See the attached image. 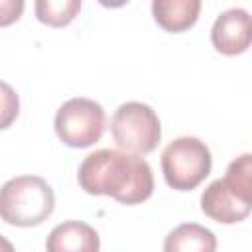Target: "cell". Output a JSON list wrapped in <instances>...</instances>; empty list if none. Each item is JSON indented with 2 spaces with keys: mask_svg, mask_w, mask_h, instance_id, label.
I'll return each mask as SVG.
<instances>
[{
  "mask_svg": "<svg viewBox=\"0 0 252 252\" xmlns=\"http://www.w3.org/2000/svg\"><path fill=\"white\" fill-rule=\"evenodd\" d=\"M79 187L89 195L112 197L122 205H140L154 195L150 163L122 150H96L89 154L77 171Z\"/></svg>",
  "mask_w": 252,
  "mask_h": 252,
  "instance_id": "obj_1",
  "label": "cell"
},
{
  "mask_svg": "<svg viewBox=\"0 0 252 252\" xmlns=\"http://www.w3.org/2000/svg\"><path fill=\"white\" fill-rule=\"evenodd\" d=\"M201 211L215 222L236 224L252 213V154L236 156L201 195Z\"/></svg>",
  "mask_w": 252,
  "mask_h": 252,
  "instance_id": "obj_2",
  "label": "cell"
},
{
  "mask_svg": "<svg viewBox=\"0 0 252 252\" xmlns=\"http://www.w3.org/2000/svg\"><path fill=\"white\" fill-rule=\"evenodd\" d=\"M53 209L55 193L39 175H18L2 185L0 217L10 226H39L53 215Z\"/></svg>",
  "mask_w": 252,
  "mask_h": 252,
  "instance_id": "obj_3",
  "label": "cell"
},
{
  "mask_svg": "<svg viewBox=\"0 0 252 252\" xmlns=\"http://www.w3.org/2000/svg\"><path fill=\"white\" fill-rule=\"evenodd\" d=\"M213 156L209 146L195 136H181L161 152L165 183L175 191H193L211 173Z\"/></svg>",
  "mask_w": 252,
  "mask_h": 252,
  "instance_id": "obj_4",
  "label": "cell"
},
{
  "mask_svg": "<svg viewBox=\"0 0 252 252\" xmlns=\"http://www.w3.org/2000/svg\"><path fill=\"white\" fill-rule=\"evenodd\" d=\"M110 134L122 152L146 156L152 154L161 140V122L150 104L130 100L114 110Z\"/></svg>",
  "mask_w": 252,
  "mask_h": 252,
  "instance_id": "obj_5",
  "label": "cell"
},
{
  "mask_svg": "<svg viewBox=\"0 0 252 252\" xmlns=\"http://www.w3.org/2000/svg\"><path fill=\"white\" fill-rule=\"evenodd\" d=\"M106 126V114L100 102L87 96H73L65 100L53 118L57 138L75 150L94 146Z\"/></svg>",
  "mask_w": 252,
  "mask_h": 252,
  "instance_id": "obj_6",
  "label": "cell"
},
{
  "mask_svg": "<svg viewBox=\"0 0 252 252\" xmlns=\"http://www.w3.org/2000/svg\"><path fill=\"white\" fill-rule=\"evenodd\" d=\"M211 43L220 55H240L252 45V14L244 8L220 12L211 28Z\"/></svg>",
  "mask_w": 252,
  "mask_h": 252,
  "instance_id": "obj_7",
  "label": "cell"
},
{
  "mask_svg": "<svg viewBox=\"0 0 252 252\" xmlns=\"http://www.w3.org/2000/svg\"><path fill=\"white\" fill-rule=\"evenodd\" d=\"M100 236L85 220H63L51 228L45 252H98Z\"/></svg>",
  "mask_w": 252,
  "mask_h": 252,
  "instance_id": "obj_8",
  "label": "cell"
},
{
  "mask_svg": "<svg viewBox=\"0 0 252 252\" xmlns=\"http://www.w3.org/2000/svg\"><path fill=\"white\" fill-rule=\"evenodd\" d=\"M201 12L199 0H154V22L169 33H181L195 26Z\"/></svg>",
  "mask_w": 252,
  "mask_h": 252,
  "instance_id": "obj_9",
  "label": "cell"
},
{
  "mask_svg": "<svg viewBox=\"0 0 252 252\" xmlns=\"http://www.w3.org/2000/svg\"><path fill=\"white\" fill-rule=\"evenodd\" d=\"M163 252H217V236L203 224L183 222L165 236Z\"/></svg>",
  "mask_w": 252,
  "mask_h": 252,
  "instance_id": "obj_10",
  "label": "cell"
},
{
  "mask_svg": "<svg viewBox=\"0 0 252 252\" xmlns=\"http://www.w3.org/2000/svg\"><path fill=\"white\" fill-rule=\"evenodd\" d=\"M81 10L79 0H37L35 2V18L51 28L69 26Z\"/></svg>",
  "mask_w": 252,
  "mask_h": 252,
  "instance_id": "obj_11",
  "label": "cell"
}]
</instances>
